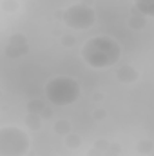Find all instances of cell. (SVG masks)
I'll use <instances>...</instances> for the list:
<instances>
[{
	"label": "cell",
	"mask_w": 154,
	"mask_h": 156,
	"mask_svg": "<svg viewBox=\"0 0 154 156\" xmlns=\"http://www.w3.org/2000/svg\"><path fill=\"white\" fill-rule=\"evenodd\" d=\"M121 45L113 37H93L82 45V60L93 69H107L118 64Z\"/></svg>",
	"instance_id": "obj_1"
},
{
	"label": "cell",
	"mask_w": 154,
	"mask_h": 156,
	"mask_svg": "<svg viewBox=\"0 0 154 156\" xmlns=\"http://www.w3.org/2000/svg\"><path fill=\"white\" fill-rule=\"evenodd\" d=\"M45 98L49 104H53L54 107H67L78 102L80 94H82V85L78 83V80L73 76H53L44 87Z\"/></svg>",
	"instance_id": "obj_2"
},
{
	"label": "cell",
	"mask_w": 154,
	"mask_h": 156,
	"mask_svg": "<svg viewBox=\"0 0 154 156\" xmlns=\"http://www.w3.org/2000/svg\"><path fill=\"white\" fill-rule=\"evenodd\" d=\"M31 149L29 134L16 125L0 127V156H26Z\"/></svg>",
	"instance_id": "obj_3"
},
{
	"label": "cell",
	"mask_w": 154,
	"mask_h": 156,
	"mask_svg": "<svg viewBox=\"0 0 154 156\" xmlns=\"http://www.w3.org/2000/svg\"><path fill=\"white\" fill-rule=\"evenodd\" d=\"M96 18H98L96 9L89 7V5H83L80 2L65 7L64 15H62V22L73 31H87V29H91L96 24Z\"/></svg>",
	"instance_id": "obj_4"
},
{
	"label": "cell",
	"mask_w": 154,
	"mask_h": 156,
	"mask_svg": "<svg viewBox=\"0 0 154 156\" xmlns=\"http://www.w3.org/2000/svg\"><path fill=\"white\" fill-rule=\"evenodd\" d=\"M138 78H140V71L131 64H123L116 71V80L120 83H134Z\"/></svg>",
	"instance_id": "obj_5"
},
{
	"label": "cell",
	"mask_w": 154,
	"mask_h": 156,
	"mask_svg": "<svg viewBox=\"0 0 154 156\" xmlns=\"http://www.w3.org/2000/svg\"><path fill=\"white\" fill-rule=\"evenodd\" d=\"M27 53H29V44H26V45H11V44H7L5 49H4V55H5L7 58H13V60L22 58V56H26Z\"/></svg>",
	"instance_id": "obj_6"
},
{
	"label": "cell",
	"mask_w": 154,
	"mask_h": 156,
	"mask_svg": "<svg viewBox=\"0 0 154 156\" xmlns=\"http://www.w3.org/2000/svg\"><path fill=\"white\" fill-rule=\"evenodd\" d=\"M134 9L136 13L143 15L145 18L154 16V0H134Z\"/></svg>",
	"instance_id": "obj_7"
},
{
	"label": "cell",
	"mask_w": 154,
	"mask_h": 156,
	"mask_svg": "<svg viewBox=\"0 0 154 156\" xmlns=\"http://www.w3.org/2000/svg\"><path fill=\"white\" fill-rule=\"evenodd\" d=\"M147 22H149V18H145L143 15H140V13H136V11L127 18V26H129L132 31H142V29H145Z\"/></svg>",
	"instance_id": "obj_8"
},
{
	"label": "cell",
	"mask_w": 154,
	"mask_h": 156,
	"mask_svg": "<svg viewBox=\"0 0 154 156\" xmlns=\"http://www.w3.org/2000/svg\"><path fill=\"white\" fill-rule=\"evenodd\" d=\"M71 131H73L71 122L65 120V118H60V120H56V122L53 123V133L58 134V136H65V134H69Z\"/></svg>",
	"instance_id": "obj_9"
},
{
	"label": "cell",
	"mask_w": 154,
	"mask_h": 156,
	"mask_svg": "<svg viewBox=\"0 0 154 156\" xmlns=\"http://www.w3.org/2000/svg\"><path fill=\"white\" fill-rule=\"evenodd\" d=\"M64 144H65V147H67L69 151H76V149L82 147V136L71 131L69 134L64 136Z\"/></svg>",
	"instance_id": "obj_10"
},
{
	"label": "cell",
	"mask_w": 154,
	"mask_h": 156,
	"mask_svg": "<svg viewBox=\"0 0 154 156\" xmlns=\"http://www.w3.org/2000/svg\"><path fill=\"white\" fill-rule=\"evenodd\" d=\"M44 107H45V102L40 100V98H33V100H29V102L26 104V111H27L29 115H40V113L44 111Z\"/></svg>",
	"instance_id": "obj_11"
},
{
	"label": "cell",
	"mask_w": 154,
	"mask_h": 156,
	"mask_svg": "<svg viewBox=\"0 0 154 156\" xmlns=\"http://www.w3.org/2000/svg\"><path fill=\"white\" fill-rule=\"evenodd\" d=\"M26 125L31 129V131H40L42 129V125H44V120L40 118V115H26Z\"/></svg>",
	"instance_id": "obj_12"
},
{
	"label": "cell",
	"mask_w": 154,
	"mask_h": 156,
	"mask_svg": "<svg viewBox=\"0 0 154 156\" xmlns=\"http://www.w3.org/2000/svg\"><path fill=\"white\" fill-rule=\"evenodd\" d=\"M136 149H138V153H140V154L149 156V154H151V153L154 151V144H152V140H149V138H142V140L138 142Z\"/></svg>",
	"instance_id": "obj_13"
},
{
	"label": "cell",
	"mask_w": 154,
	"mask_h": 156,
	"mask_svg": "<svg viewBox=\"0 0 154 156\" xmlns=\"http://www.w3.org/2000/svg\"><path fill=\"white\" fill-rule=\"evenodd\" d=\"M18 7H20L18 0H2V11L5 13H15L18 11Z\"/></svg>",
	"instance_id": "obj_14"
},
{
	"label": "cell",
	"mask_w": 154,
	"mask_h": 156,
	"mask_svg": "<svg viewBox=\"0 0 154 156\" xmlns=\"http://www.w3.org/2000/svg\"><path fill=\"white\" fill-rule=\"evenodd\" d=\"M120 154H121V145L118 142H109V147L103 153V156H120Z\"/></svg>",
	"instance_id": "obj_15"
},
{
	"label": "cell",
	"mask_w": 154,
	"mask_h": 156,
	"mask_svg": "<svg viewBox=\"0 0 154 156\" xmlns=\"http://www.w3.org/2000/svg\"><path fill=\"white\" fill-rule=\"evenodd\" d=\"M7 44H11V45H26L27 44V38L22 35V33H13L11 37H9V42Z\"/></svg>",
	"instance_id": "obj_16"
},
{
	"label": "cell",
	"mask_w": 154,
	"mask_h": 156,
	"mask_svg": "<svg viewBox=\"0 0 154 156\" xmlns=\"http://www.w3.org/2000/svg\"><path fill=\"white\" fill-rule=\"evenodd\" d=\"M60 44H62L64 47H73V45L76 44V37H75V35H62V37H60Z\"/></svg>",
	"instance_id": "obj_17"
},
{
	"label": "cell",
	"mask_w": 154,
	"mask_h": 156,
	"mask_svg": "<svg viewBox=\"0 0 154 156\" xmlns=\"http://www.w3.org/2000/svg\"><path fill=\"white\" fill-rule=\"evenodd\" d=\"M93 118H94L96 122H103V120L107 118V111H105L103 107H96V109L93 111Z\"/></svg>",
	"instance_id": "obj_18"
},
{
	"label": "cell",
	"mask_w": 154,
	"mask_h": 156,
	"mask_svg": "<svg viewBox=\"0 0 154 156\" xmlns=\"http://www.w3.org/2000/svg\"><path fill=\"white\" fill-rule=\"evenodd\" d=\"M94 149H98V151H102V153H105L107 151V147H109V140H105V138H98L96 142H94V145H93Z\"/></svg>",
	"instance_id": "obj_19"
},
{
	"label": "cell",
	"mask_w": 154,
	"mask_h": 156,
	"mask_svg": "<svg viewBox=\"0 0 154 156\" xmlns=\"http://www.w3.org/2000/svg\"><path fill=\"white\" fill-rule=\"evenodd\" d=\"M51 116H53V109L51 107H44V111L40 113V118L42 120H49Z\"/></svg>",
	"instance_id": "obj_20"
},
{
	"label": "cell",
	"mask_w": 154,
	"mask_h": 156,
	"mask_svg": "<svg viewBox=\"0 0 154 156\" xmlns=\"http://www.w3.org/2000/svg\"><path fill=\"white\" fill-rule=\"evenodd\" d=\"M87 156H103V153L98 151V149H94V147H91V149L87 151Z\"/></svg>",
	"instance_id": "obj_21"
},
{
	"label": "cell",
	"mask_w": 154,
	"mask_h": 156,
	"mask_svg": "<svg viewBox=\"0 0 154 156\" xmlns=\"http://www.w3.org/2000/svg\"><path fill=\"white\" fill-rule=\"evenodd\" d=\"M62 15H64V9H56V11L53 13V18H56V20H62Z\"/></svg>",
	"instance_id": "obj_22"
},
{
	"label": "cell",
	"mask_w": 154,
	"mask_h": 156,
	"mask_svg": "<svg viewBox=\"0 0 154 156\" xmlns=\"http://www.w3.org/2000/svg\"><path fill=\"white\" fill-rule=\"evenodd\" d=\"M103 98H105L103 93H94V94H93V100H94V102H102Z\"/></svg>",
	"instance_id": "obj_23"
},
{
	"label": "cell",
	"mask_w": 154,
	"mask_h": 156,
	"mask_svg": "<svg viewBox=\"0 0 154 156\" xmlns=\"http://www.w3.org/2000/svg\"><path fill=\"white\" fill-rule=\"evenodd\" d=\"M80 4H83V5H89V7H93V0H82Z\"/></svg>",
	"instance_id": "obj_24"
},
{
	"label": "cell",
	"mask_w": 154,
	"mask_h": 156,
	"mask_svg": "<svg viewBox=\"0 0 154 156\" xmlns=\"http://www.w3.org/2000/svg\"><path fill=\"white\" fill-rule=\"evenodd\" d=\"M118 2H125V0H118Z\"/></svg>",
	"instance_id": "obj_25"
}]
</instances>
